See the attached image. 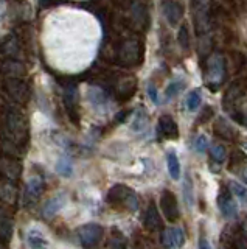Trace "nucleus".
<instances>
[{"mask_svg": "<svg viewBox=\"0 0 247 249\" xmlns=\"http://www.w3.org/2000/svg\"><path fill=\"white\" fill-rule=\"evenodd\" d=\"M226 76V64L221 54H213L207 62V73H205V83L210 89L216 90L224 81Z\"/></svg>", "mask_w": 247, "mask_h": 249, "instance_id": "obj_1", "label": "nucleus"}, {"mask_svg": "<svg viewBox=\"0 0 247 249\" xmlns=\"http://www.w3.org/2000/svg\"><path fill=\"white\" fill-rule=\"evenodd\" d=\"M107 201L111 202V204H123L128 210L131 212H134L138 207V199L135 196V193L129 189L126 185H114L112 189L107 193Z\"/></svg>", "mask_w": 247, "mask_h": 249, "instance_id": "obj_2", "label": "nucleus"}, {"mask_svg": "<svg viewBox=\"0 0 247 249\" xmlns=\"http://www.w3.org/2000/svg\"><path fill=\"white\" fill-rule=\"evenodd\" d=\"M78 235L86 249H97L103 240V228L99 224H86L78 231Z\"/></svg>", "mask_w": 247, "mask_h": 249, "instance_id": "obj_3", "label": "nucleus"}, {"mask_svg": "<svg viewBox=\"0 0 247 249\" xmlns=\"http://www.w3.org/2000/svg\"><path fill=\"white\" fill-rule=\"evenodd\" d=\"M160 207L162 212L166 216L169 223H176L181 218V210H179V202L173 192L164 190L160 195Z\"/></svg>", "mask_w": 247, "mask_h": 249, "instance_id": "obj_4", "label": "nucleus"}, {"mask_svg": "<svg viewBox=\"0 0 247 249\" xmlns=\"http://www.w3.org/2000/svg\"><path fill=\"white\" fill-rule=\"evenodd\" d=\"M218 207L226 220H235L238 216V206L235 199L231 198V192L226 187H222L218 195Z\"/></svg>", "mask_w": 247, "mask_h": 249, "instance_id": "obj_5", "label": "nucleus"}, {"mask_svg": "<svg viewBox=\"0 0 247 249\" xmlns=\"http://www.w3.org/2000/svg\"><path fill=\"white\" fill-rule=\"evenodd\" d=\"M162 245L165 249H179L185 245V233L181 228H168L162 233Z\"/></svg>", "mask_w": 247, "mask_h": 249, "instance_id": "obj_6", "label": "nucleus"}, {"mask_svg": "<svg viewBox=\"0 0 247 249\" xmlns=\"http://www.w3.org/2000/svg\"><path fill=\"white\" fill-rule=\"evenodd\" d=\"M159 134L165 139H171V140H176L179 137V126H177V123L174 122V119L171 115H162L159 119Z\"/></svg>", "mask_w": 247, "mask_h": 249, "instance_id": "obj_7", "label": "nucleus"}, {"mask_svg": "<svg viewBox=\"0 0 247 249\" xmlns=\"http://www.w3.org/2000/svg\"><path fill=\"white\" fill-rule=\"evenodd\" d=\"M140 53H142L140 44L137 41H128L123 44L121 50H120V56L126 64H135V62L140 61Z\"/></svg>", "mask_w": 247, "mask_h": 249, "instance_id": "obj_8", "label": "nucleus"}, {"mask_svg": "<svg viewBox=\"0 0 247 249\" xmlns=\"http://www.w3.org/2000/svg\"><path fill=\"white\" fill-rule=\"evenodd\" d=\"M214 136L219 137L222 140H227V142H235V140L238 139V132L235 128H231V124L224 120V119H218L214 123Z\"/></svg>", "mask_w": 247, "mask_h": 249, "instance_id": "obj_9", "label": "nucleus"}, {"mask_svg": "<svg viewBox=\"0 0 247 249\" xmlns=\"http://www.w3.org/2000/svg\"><path fill=\"white\" fill-rule=\"evenodd\" d=\"M27 245L30 249H49V240L39 229H30L27 232Z\"/></svg>", "mask_w": 247, "mask_h": 249, "instance_id": "obj_10", "label": "nucleus"}, {"mask_svg": "<svg viewBox=\"0 0 247 249\" xmlns=\"http://www.w3.org/2000/svg\"><path fill=\"white\" fill-rule=\"evenodd\" d=\"M143 224L146 229L149 231H157L162 229V220H160V213L156 207V204H149L148 209L145 212V218H143Z\"/></svg>", "mask_w": 247, "mask_h": 249, "instance_id": "obj_11", "label": "nucleus"}, {"mask_svg": "<svg viewBox=\"0 0 247 249\" xmlns=\"http://www.w3.org/2000/svg\"><path fill=\"white\" fill-rule=\"evenodd\" d=\"M164 11H165V18L169 22V25H177L182 18V8L179 3L174 2V0H166L164 5Z\"/></svg>", "mask_w": 247, "mask_h": 249, "instance_id": "obj_12", "label": "nucleus"}, {"mask_svg": "<svg viewBox=\"0 0 247 249\" xmlns=\"http://www.w3.org/2000/svg\"><path fill=\"white\" fill-rule=\"evenodd\" d=\"M166 165H168V173L173 179L181 178V162L177 159V154L174 150L166 151Z\"/></svg>", "mask_w": 247, "mask_h": 249, "instance_id": "obj_13", "label": "nucleus"}, {"mask_svg": "<svg viewBox=\"0 0 247 249\" xmlns=\"http://www.w3.org/2000/svg\"><path fill=\"white\" fill-rule=\"evenodd\" d=\"M64 206H66V196L64 195H56V196L50 199L47 202V206L44 207V213L47 216H53V215H56Z\"/></svg>", "mask_w": 247, "mask_h": 249, "instance_id": "obj_14", "label": "nucleus"}, {"mask_svg": "<svg viewBox=\"0 0 247 249\" xmlns=\"http://www.w3.org/2000/svg\"><path fill=\"white\" fill-rule=\"evenodd\" d=\"M56 173L61 175L63 178H70L72 173H73V165H72V160L70 158H67V156H63L58 162H56Z\"/></svg>", "mask_w": 247, "mask_h": 249, "instance_id": "obj_15", "label": "nucleus"}, {"mask_svg": "<svg viewBox=\"0 0 247 249\" xmlns=\"http://www.w3.org/2000/svg\"><path fill=\"white\" fill-rule=\"evenodd\" d=\"M42 192V181L39 178H32L27 184V196L30 199H36Z\"/></svg>", "mask_w": 247, "mask_h": 249, "instance_id": "obj_16", "label": "nucleus"}, {"mask_svg": "<svg viewBox=\"0 0 247 249\" xmlns=\"http://www.w3.org/2000/svg\"><path fill=\"white\" fill-rule=\"evenodd\" d=\"M200 101H202V97H200V92L199 89L196 90H191L187 97V109L190 112H195L196 109L200 106Z\"/></svg>", "mask_w": 247, "mask_h": 249, "instance_id": "obj_17", "label": "nucleus"}, {"mask_svg": "<svg viewBox=\"0 0 247 249\" xmlns=\"http://www.w3.org/2000/svg\"><path fill=\"white\" fill-rule=\"evenodd\" d=\"M226 148H224V145H219V143H214L212 148H210V158L216 162V163H222L224 160H226Z\"/></svg>", "mask_w": 247, "mask_h": 249, "instance_id": "obj_18", "label": "nucleus"}, {"mask_svg": "<svg viewBox=\"0 0 247 249\" xmlns=\"http://www.w3.org/2000/svg\"><path fill=\"white\" fill-rule=\"evenodd\" d=\"M246 162H247V156L241 150H236L230 156V170H236L238 167H243Z\"/></svg>", "mask_w": 247, "mask_h": 249, "instance_id": "obj_19", "label": "nucleus"}, {"mask_svg": "<svg viewBox=\"0 0 247 249\" xmlns=\"http://www.w3.org/2000/svg\"><path fill=\"white\" fill-rule=\"evenodd\" d=\"M183 83L179 81V80H176V81H171L168 84V88H166V92H165V97L166 98H174L177 93H179L182 89H183Z\"/></svg>", "mask_w": 247, "mask_h": 249, "instance_id": "obj_20", "label": "nucleus"}, {"mask_svg": "<svg viewBox=\"0 0 247 249\" xmlns=\"http://www.w3.org/2000/svg\"><path fill=\"white\" fill-rule=\"evenodd\" d=\"M183 196L185 199H187V204L188 207L193 206V201H195V198H193V185H191V179L187 176L185 178V182H183Z\"/></svg>", "mask_w": 247, "mask_h": 249, "instance_id": "obj_21", "label": "nucleus"}, {"mask_svg": "<svg viewBox=\"0 0 247 249\" xmlns=\"http://www.w3.org/2000/svg\"><path fill=\"white\" fill-rule=\"evenodd\" d=\"M146 126V114L142 112H137V115L134 117V122H132V129L134 131H143Z\"/></svg>", "mask_w": 247, "mask_h": 249, "instance_id": "obj_22", "label": "nucleus"}, {"mask_svg": "<svg viewBox=\"0 0 247 249\" xmlns=\"http://www.w3.org/2000/svg\"><path fill=\"white\" fill-rule=\"evenodd\" d=\"M179 44L183 50H188L190 49V36H188V28L187 27H182L179 30Z\"/></svg>", "mask_w": 247, "mask_h": 249, "instance_id": "obj_23", "label": "nucleus"}, {"mask_svg": "<svg viewBox=\"0 0 247 249\" xmlns=\"http://www.w3.org/2000/svg\"><path fill=\"white\" fill-rule=\"evenodd\" d=\"M229 187H230V192L231 193H235L236 196H239L241 199H247V190L244 189V187L241 185V184H238V182H230L229 184Z\"/></svg>", "mask_w": 247, "mask_h": 249, "instance_id": "obj_24", "label": "nucleus"}, {"mask_svg": "<svg viewBox=\"0 0 247 249\" xmlns=\"http://www.w3.org/2000/svg\"><path fill=\"white\" fill-rule=\"evenodd\" d=\"M109 249H126V240L121 233H117V237H114L109 241Z\"/></svg>", "mask_w": 247, "mask_h": 249, "instance_id": "obj_25", "label": "nucleus"}, {"mask_svg": "<svg viewBox=\"0 0 247 249\" xmlns=\"http://www.w3.org/2000/svg\"><path fill=\"white\" fill-rule=\"evenodd\" d=\"M207 146H208V140L205 136H198V139L195 140V150L199 153H205L207 151Z\"/></svg>", "mask_w": 247, "mask_h": 249, "instance_id": "obj_26", "label": "nucleus"}, {"mask_svg": "<svg viewBox=\"0 0 247 249\" xmlns=\"http://www.w3.org/2000/svg\"><path fill=\"white\" fill-rule=\"evenodd\" d=\"M212 115H213V109H212L210 106L204 107V109H202V112H200L199 117H198V123H199V124L207 123L208 120L212 119Z\"/></svg>", "mask_w": 247, "mask_h": 249, "instance_id": "obj_27", "label": "nucleus"}, {"mask_svg": "<svg viewBox=\"0 0 247 249\" xmlns=\"http://www.w3.org/2000/svg\"><path fill=\"white\" fill-rule=\"evenodd\" d=\"M148 95H149V98L152 100V103H156V105H159V103H160V100H159V93H157L156 88H154L152 84H149V86H148Z\"/></svg>", "mask_w": 247, "mask_h": 249, "instance_id": "obj_28", "label": "nucleus"}, {"mask_svg": "<svg viewBox=\"0 0 247 249\" xmlns=\"http://www.w3.org/2000/svg\"><path fill=\"white\" fill-rule=\"evenodd\" d=\"M199 249H212L210 241H208L205 237H200L199 238Z\"/></svg>", "mask_w": 247, "mask_h": 249, "instance_id": "obj_29", "label": "nucleus"}, {"mask_svg": "<svg viewBox=\"0 0 247 249\" xmlns=\"http://www.w3.org/2000/svg\"><path fill=\"white\" fill-rule=\"evenodd\" d=\"M244 179H246V182H247V170L244 171Z\"/></svg>", "mask_w": 247, "mask_h": 249, "instance_id": "obj_30", "label": "nucleus"}]
</instances>
